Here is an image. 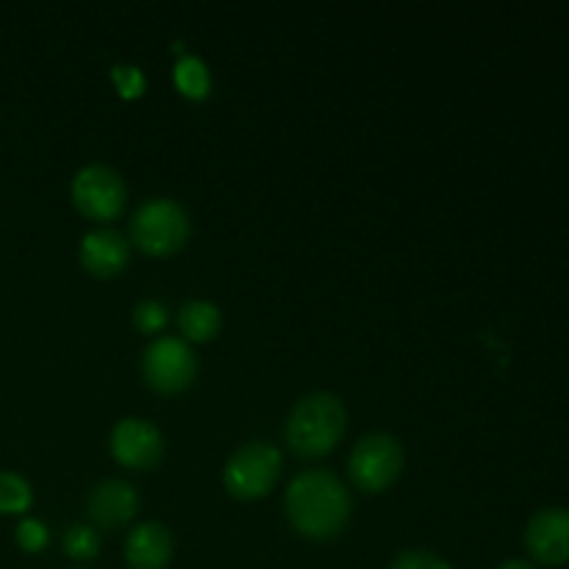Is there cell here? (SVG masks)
Instances as JSON below:
<instances>
[{
  "instance_id": "obj_1",
  "label": "cell",
  "mask_w": 569,
  "mask_h": 569,
  "mask_svg": "<svg viewBox=\"0 0 569 569\" xmlns=\"http://www.w3.org/2000/svg\"><path fill=\"white\" fill-rule=\"evenodd\" d=\"M350 492L333 472L306 470L289 481L283 511L295 531L306 539H333L350 520Z\"/></svg>"
},
{
  "instance_id": "obj_2",
  "label": "cell",
  "mask_w": 569,
  "mask_h": 569,
  "mask_svg": "<svg viewBox=\"0 0 569 569\" xmlns=\"http://www.w3.org/2000/svg\"><path fill=\"white\" fill-rule=\"evenodd\" d=\"M348 428V409L333 392H311L295 403L287 420V445L303 459L331 453Z\"/></svg>"
},
{
  "instance_id": "obj_3",
  "label": "cell",
  "mask_w": 569,
  "mask_h": 569,
  "mask_svg": "<svg viewBox=\"0 0 569 569\" xmlns=\"http://www.w3.org/2000/svg\"><path fill=\"white\" fill-rule=\"evenodd\" d=\"M192 222L187 209L172 198H150L133 211L131 242L148 256H172L187 244Z\"/></svg>"
},
{
  "instance_id": "obj_4",
  "label": "cell",
  "mask_w": 569,
  "mask_h": 569,
  "mask_svg": "<svg viewBox=\"0 0 569 569\" xmlns=\"http://www.w3.org/2000/svg\"><path fill=\"white\" fill-rule=\"evenodd\" d=\"M281 476V450L270 442H248L228 459L222 483L239 500H259L270 495Z\"/></svg>"
},
{
  "instance_id": "obj_5",
  "label": "cell",
  "mask_w": 569,
  "mask_h": 569,
  "mask_svg": "<svg viewBox=\"0 0 569 569\" xmlns=\"http://www.w3.org/2000/svg\"><path fill=\"white\" fill-rule=\"evenodd\" d=\"M403 448L392 433H367L348 459L350 481L361 492H387L403 472Z\"/></svg>"
},
{
  "instance_id": "obj_6",
  "label": "cell",
  "mask_w": 569,
  "mask_h": 569,
  "mask_svg": "<svg viewBox=\"0 0 569 569\" xmlns=\"http://www.w3.org/2000/svg\"><path fill=\"white\" fill-rule=\"evenodd\" d=\"M72 203L94 222H111L126 211V178L109 164H87L72 178Z\"/></svg>"
},
{
  "instance_id": "obj_7",
  "label": "cell",
  "mask_w": 569,
  "mask_h": 569,
  "mask_svg": "<svg viewBox=\"0 0 569 569\" xmlns=\"http://www.w3.org/2000/svg\"><path fill=\"white\" fill-rule=\"evenodd\" d=\"M142 376L150 389L161 395H178L189 389L198 376V359L187 339L159 337L144 348Z\"/></svg>"
},
{
  "instance_id": "obj_8",
  "label": "cell",
  "mask_w": 569,
  "mask_h": 569,
  "mask_svg": "<svg viewBox=\"0 0 569 569\" xmlns=\"http://www.w3.org/2000/svg\"><path fill=\"white\" fill-rule=\"evenodd\" d=\"M109 448L111 456L122 467L153 470V467H159L161 456H164V437H161V431L150 420L126 417V420H120L111 428Z\"/></svg>"
},
{
  "instance_id": "obj_9",
  "label": "cell",
  "mask_w": 569,
  "mask_h": 569,
  "mask_svg": "<svg viewBox=\"0 0 569 569\" xmlns=\"http://www.w3.org/2000/svg\"><path fill=\"white\" fill-rule=\"evenodd\" d=\"M526 548L533 561L545 567H561L569 561V509L548 506L528 520Z\"/></svg>"
},
{
  "instance_id": "obj_10",
  "label": "cell",
  "mask_w": 569,
  "mask_h": 569,
  "mask_svg": "<svg viewBox=\"0 0 569 569\" xmlns=\"http://www.w3.org/2000/svg\"><path fill=\"white\" fill-rule=\"evenodd\" d=\"M78 259H81L83 270L92 272V276L111 278L117 272H122V267L128 264V259H131V244H128V239L117 228L100 226L83 233Z\"/></svg>"
},
{
  "instance_id": "obj_11",
  "label": "cell",
  "mask_w": 569,
  "mask_h": 569,
  "mask_svg": "<svg viewBox=\"0 0 569 569\" xmlns=\"http://www.w3.org/2000/svg\"><path fill=\"white\" fill-rule=\"evenodd\" d=\"M139 509V495L122 478H106L92 487L87 498V515L98 528H120L133 520Z\"/></svg>"
},
{
  "instance_id": "obj_12",
  "label": "cell",
  "mask_w": 569,
  "mask_h": 569,
  "mask_svg": "<svg viewBox=\"0 0 569 569\" xmlns=\"http://www.w3.org/2000/svg\"><path fill=\"white\" fill-rule=\"evenodd\" d=\"M176 553V539L164 522H142L126 539V561L131 569H167Z\"/></svg>"
},
{
  "instance_id": "obj_13",
  "label": "cell",
  "mask_w": 569,
  "mask_h": 569,
  "mask_svg": "<svg viewBox=\"0 0 569 569\" xmlns=\"http://www.w3.org/2000/svg\"><path fill=\"white\" fill-rule=\"evenodd\" d=\"M222 315L209 300H187L178 311V328L189 342H209L220 333Z\"/></svg>"
},
{
  "instance_id": "obj_14",
  "label": "cell",
  "mask_w": 569,
  "mask_h": 569,
  "mask_svg": "<svg viewBox=\"0 0 569 569\" xmlns=\"http://www.w3.org/2000/svg\"><path fill=\"white\" fill-rule=\"evenodd\" d=\"M172 78H176V87L183 98L189 100H203L209 98L211 92V72L206 67L203 59L192 53H183L178 59L176 70H172Z\"/></svg>"
},
{
  "instance_id": "obj_15",
  "label": "cell",
  "mask_w": 569,
  "mask_h": 569,
  "mask_svg": "<svg viewBox=\"0 0 569 569\" xmlns=\"http://www.w3.org/2000/svg\"><path fill=\"white\" fill-rule=\"evenodd\" d=\"M31 503V483L17 472H0V515H22Z\"/></svg>"
},
{
  "instance_id": "obj_16",
  "label": "cell",
  "mask_w": 569,
  "mask_h": 569,
  "mask_svg": "<svg viewBox=\"0 0 569 569\" xmlns=\"http://www.w3.org/2000/svg\"><path fill=\"white\" fill-rule=\"evenodd\" d=\"M64 553L76 561H92L100 553V533L94 526L76 522L64 531Z\"/></svg>"
},
{
  "instance_id": "obj_17",
  "label": "cell",
  "mask_w": 569,
  "mask_h": 569,
  "mask_svg": "<svg viewBox=\"0 0 569 569\" xmlns=\"http://www.w3.org/2000/svg\"><path fill=\"white\" fill-rule=\"evenodd\" d=\"M167 322H170V309L161 300L148 298L142 303H137V309H133V326L142 333L164 331Z\"/></svg>"
},
{
  "instance_id": "obj_18",
  "label": "cell",
  "mask_w": 569,
  "mask_h": 569,
  "mask_svg": "<svg viewBox=\"0 0 569 569\" xmlns=\"http://www.w3.org/2000/svg\"><path fill=\"white\" fill-rule=\"evenodd\" d=\"M389 569H453V567H450L439 553H431V550H422V548H411L395 556V561L389 565Z\"/></svg>"
},
{
  "instance_id": "obj_19",
  "label": "cell",
  "mask_w": 569,
  "mask_h": 569,
  "mask_svg": "<svg viewBox=\"0 0 569 569\" xmlns=\"http://www.w3.org/2000/svg\"><path fill=\"white\" fill-rule=\"evenodd\" d=\"M48 539L50 533L44 522L28 517V520H22L20 526H17V545H20L26 553H39V550H44L48 548Z\"/></svg>"
},
{
  "instance_id": "obj_20",
  "label": "cell",
  "mask_w": 569,
  "mask_h": 569,
  "mask_svg": "<svg viewBox=\"0 0 569 569\" xmlns=\"http://www.w3.org/2000/svg\"><path fill=\"white\" fill-rule=\"evenodd\" d=\"M111 78H114L122 98H139V94L144 92V72L139 70V67L117 64L114 70H111Z\"/></svg>"
},
{
  "instance_id": "obj_21",
  "label": "cell",
  "mask_w": 569,
  "mask_h": 569,
  "mask_svg": "<svg viewBox=\"0 0 569 569\" xmlns=\"http://www.w3.org/2000/svg\"><path fill=\"white\" fill-rule=\"evenodd\" d=\"M498 569H537L531 565V561H520V559H515V561H506V565H500Z\"/></svg>"
},
{
  "instance_id": "obj_22",
  "label": "cell",
  "mask_w": 569,
  "mask_h": 569,
  "mask_svg": "<svg viewBox=\"0 0 569 569\" xmlns=\"http://www.w3.org/2000/svg\"><path fill=\"white\" fill-rule=\"evenodd\" d=\"M72 569H83V567H72Z\"/></svg>"
}]
</instances>
